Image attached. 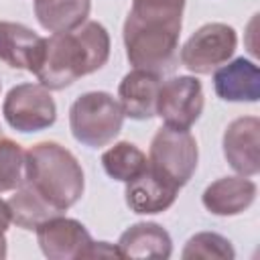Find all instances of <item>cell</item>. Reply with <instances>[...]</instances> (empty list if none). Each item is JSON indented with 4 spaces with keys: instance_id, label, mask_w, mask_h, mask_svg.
I'll list each match as a JSON object with an SVG mask.
<instances>
[{
    "instance_id": "6da1fadb",
    "label": "cell",
    "mask_w": 260,
    "mask_h": 260,
    "mask_svg": "<svg viewBox=\"0 0 260 260\" xmlns=\"http://www.w3.org/2000/svg\"><path fill=\"white\" fill-rule=\"evenodd\" d=\"M183 8L185 0H132L124 45L134 69L165 75L177 67Z\"/></svg>"
},
{
    "instance_id": "5bb4252c",
    "label": "cell",
    "mask_w": 260,
    "mask_h": 260,
    "mask_svg": "<svg viewBox=\"0 0 260 260\" xmlns=\"http://www.w3.org/2000/svg\"><path fill=\"white\" fill-rule=\"evenodd\" d=\"M43 41V37L24 24L0 20V61L14 69H26L32 73L41 57Z\"/></svg>"
},
{
    "instance_id": "cb8c5ba5",
    "label": "cell",
    "mask_w": 260,
    "mask_h": 260,
    "mask_svg": "<svg viewBox=\"0 0 260 260\" xmlns=\"http://www.w3.org/2000/svg\"><path fill=\"white\" fill-rule=\"evenodd\" d=\"M6 258V238L0 236V260Z\"/></svg>"
},
{
    "instance_id": "30bf717a",
    "label": "cell",
    "mask_w": 260,
    "mask_h": 260,
    "mask_svg": "<svg viewBox=\"0 0 260 260\" xmlns=\"http://www.w3.org/2000/svg\"><path fill=\"white\" fill-rule=\"evenodd\" d=\"M258 144H260V120L256 116L238 118L223 132V156L230 162V167L242 177L258 175L260 171Z\"/></svg>"
},
{
    "instance_id": "9c48e42d",
    "label": "cell",
    "mask_w": 260,
    "mask_h": 260,
    "mask_svg": "<svg viewBox=\"0 0 260 260\" xmlns=\"http://www.w3.org/2000/svg\"><path fill=\"white\" fill-rule=\"evenodd\" d=\"M37 242L49 260H81L93 242L83 223L71 217H51L37 230Z\"/></svg>"
},
{
    "instance_id": "8fae6325",
    "label": "cell",
    "mask_w": 260,
    "mask_h": 260,
    "mask_svg": "<svg viewBox=\"0 0 260 260\" xmlns=\"http://www.w3.org/2000/svg\"><path fill=\"white\" fill-rule=\"evenodd\" d=\"M124 195H126V205L134 213L148 215L169 209L179 195V187L148 165L140 175L126 181Z\"/></svg>"
},
{
    "instance_id": "7402d4cb",
    "label": "cell",
    "mask_w": 260,
    "mask_h": 260,
    "mask_svg": "<svg viewBox=\"0 0 260 260\" xmlns=\"http://www.w3.org/2000/svg\"><path fill=\"white\" fill-rule=\"evenodd\" d=\"M83 258H120L118 246H112L108 242H91Z\"/></svg>"
},
{
    "instance_id": "4fadbf2b",
    "label": "cell",
    "mask_w": 260,
    "mask_h": 260,
    "mask_svg": "<svg viewBox=\"0 0 260 260\" xmlns=\"http://www.w3.org/2000/svg\"><path fill=\"white\" fill-rule=\"evenodd\" d=\"M215 93L225 102H258L260 98V71L258 65L240 57L221 65L213 73Z\"/></svg>"
},
{
    "instance_id": "52a82bcc",
    "label": "cell",
    "mask_w": 260,
    "mask_h": 260,
    "mask_svg": "<svg viewBox=\"0 0 260 260\" xmlns=\"http://www.w3.org/2000/svg\"><path fill=\"white\" fill-rule=\"evenodd\" d=\"M238 35L223 22H209L197 28L181 49V63L199 75H209L234 55Z\"/></svg>"
},
{
    "instance_id": "ba28073f",
    "label": "cell",
    "mask_w": 260,
    "mask_h": 260,
    "mask_svg": "<svg viewBox=\"0 0 260 260\" xmlns=\"http://www.w3.org/2000/svg\"><path fill=\"white\" fill-rule=\"evenodd\" d=\"M203 112V87L201 81L191 75L171 77L160 83L156 98V116L165 126L189 130Z\"/></svg>"
},
{
    "instance_id": "603a6c76",
    "label": "cell",
    "mask_w": 260,
    "mask_h": 260,
    "mask_svg": "<svg viewBox=\"0 0 260 260\" xmlns=\"http://www.w3.org/2000/svg\"><path fill=\"white\" fill-rule=\"evenodd\" d=\"M12 221V215H10V207H8V201L0 199V236L6 234L8 225Z\"/></svg>"
},
{
    "instance_id": "5b68a950",
    "label": "cell",
    "mask_w": 260,
    "mask_h": 260,
    "mask_svg": "<svg viewBox=\"0 0 260 260\" xmlns=\"http://www.w3.org/2000/svg\"><path fill=\"white\" fill-rule=\"evenodd\" d=\"M197 142L189 130L160 126L152 136L148 165L179 189L189 183L197 169Z\"/></svg>"
},
{
    "instance_id": "44dd1931",
    "label": "cell",
    "mask_w": 260,
    "mask_h": 260,
    "mask_svg": "<svg viewBox=\"0 0 260 260\" xmlns=\"http://www.w3.org/2000/svg\"><path fill=\"white\" fill-rule=\"evenodd\" d=\"M185 260H193V258H215V260H234L236 252L232 248V242L219 234L213 232H201L195 234L193 238H189V242L183 248L181 254Z\"/></svg>"
},
{
    "instance_id": "e0dca14e",
    "label": "cell",
    "mask_w": 260,
    "mask_h": 260,
    "mask_svg": "<svg viewBox=\"0 0 260 260\" xmlns=\"http://www.w3.org/2000/svg\"><path fill=\"white\" fill-rule=\"evenodd\" d=\"M91 0H47L35 2L39 24L49 32H67L81 26L89 16Z\"/></svg>"
},
{
    "instance_id": "7c38bea8",
    "label": "cell",
    "mask_w": 260,
    "mask_h": 260,
    "mask_svg": "<svg viewBox=\"0 0 260 260\" xmlns=\"http://www.w3.org/2000/svg\"><path fill=\"white\" fill-rule=\"evenodd\" d=\"M160 83V75L144 69H132L130 73H126L118 85V98L124 116H130L134 120H148L156 116V98Z\"/></svg>"
},
{
    "instance_id": "ffe728a7",
    "label": "cell",
    "mask_w": 260,
    "mask_h": 260,
    "mask_svg": "<svg viewBox=\"0 0 260 260\" xmlns=\"http://www.w3.org/2000/svg\"><path fill=\"white\" fill-rule=\"evenodd\" d=\"M26 152L10 138H0V193L14 191L24 181Z\"/></svg>"
},
{
    "instance_id": "8992f818",
    "label": "cell",
    "mask_w": 260,
    "mask_h": 260,
    "mask_svg": "<svg viewBox=\"0 0 260 260\" xmlns=\"http://www.w3.org/2000/svg\"><path fill=\"white\" fill-rule=\"evenodd\" d=\"M2 114L10 128L18 132H39L55 124L57 106L45 85L20 83L6 93Z\"/></svg>"
},
{
    "instance_id": "2e32d148",
    "label": "cell",
    "mask_w": 260,
    "mask_h": 260,
    "mask_svg": "<svg viewBox=\"0 0 260 260\" xmlns=\"http://www.w3.org/2000/svg\"><path fill=\"white\" fill-rule=\"evenodd\" d=\"M120 258H169L173 252L171 236L158 223L142 221L128 228L118 240Z\"/></svg>"
},
{
    "instance_id": "ac0fdd59",
    "label": "cell",
    "mask_w": 260,
    "mask_h": 260,
    "mask_svg": "<svg viewBox=\"0 0 260 260\" xmlns=\"http://www.w3.org/2000/svg\"><path fill=\"white\" fill-rule=\"evenodd\" d=\"M12 221L22 230H37L43 221L57 217V213L51 205H47L37 193H32L24 183L14 189V195L8 199Z\"/></svg>"
},
{
    "instance_id": "7a4b0ae2",
    "label": "cell",
    "mask_w": 260,
    "mask_h": 260,
    "mask_svg": "<svg viewBox=\"0 0 260 260\" xmlns=\"http://www.w3.org/2000/svg\"><path fill=\"white\" fill-rule=\"evenodd\" d=\"M108 57V30L95 20H85L73 30L53 32L45 39L32 73L47 89H63L79 77L102 69Z\"/></svg>"
},
{
    "instance_id": "3957f363",
    "label": "cell",
    "mask_w": 260,
    "mask_h": 260,
    "mask_svg": "<svg viewBox=\"0 0 260 260\" xmlns=\"http://www.w3.org/2000/svg\"><path fill=\"white\" fill-rule=\"evenodd\" d=\"M22 183L61 215L81 199L85 187L81 165L57 142H39L26 150Z\"/></svg>"
},
{
    "instance_id": "9a60e30c",
    "label": "cell",
    "mask_w": 260,
    "mask_h": 260,
    "mask_svg": "<svg viewBox=\"0 0 260 260\" xmlns=\"http://www.w3.org/2000/svg\"><path fill=\"white\" fill-rule=\"evenodd\" d=\"M256 199V183L246 177H223L203 191V205L213 215H238Z\"/></svg>"
},
{
    "instance_id": "d6986e66",
    "label": "cell",
    "mask_w": 260,
    "mask_h": 260,
    "mask_svg": "<svg viewBox=\"0 0 260 260\" xmlns=\"http://www.w3.org/2000/svg\"><path fill=\"white\" fill-rule=\"evenodd\" d=\"M104 171L116 181H130L148 167L146 154L130 142H118L102 154Z\"/></svg>"
},
{
    "instance_id": "277c9868",
    "label": "cell",
    "mask_w": 260,
    "mask_h": 260,
    "mask_svg": "<svg viewBox=\"0 0 260 260\" xmlns=\"http://www.w3.org/2000/svg\"><path fill=\"white\" fill-rule=\"evenodd\" d=\"M124 112L108 91H87L69 108V128L77 142L100 148L110 144L122 130Z\"/></svg>"
}]
</instances>
